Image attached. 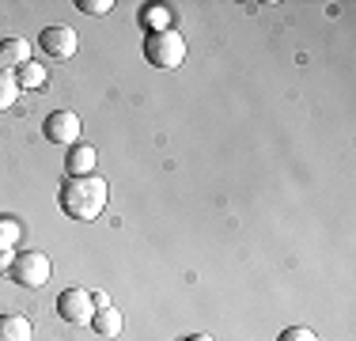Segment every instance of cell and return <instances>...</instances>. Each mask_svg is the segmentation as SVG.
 I'll use <instances>...</instances> for the list:
<instances>
[{
	"label": "cell",
	"mask_w": 356,
	"mask_h": 341,
	"mask_svg": "<svg viewBox=\"0 0 356 341\" xmlns=\"http://www.w3.org/2000/svg\"><path fill=\"white\" fill-rule=\"evenodd\" d=\"M57 201H61V212L69 220H83V224H88V220H99V212L106 209L110 186H106V178H99V175L65 178Z\"/></svg>",
	"instance_id": "cell-1"
},
{
	"label": "cell",
	"mask_w": 356,
	"mask_h": 341,
	"mask_svg": "<svg viewBox=\"0 0 356 341\" xmlns=\"http://www.w3.org/2000/svg\"><path fill=\"white\" fill-rule=\"evenodd\" d=\"M144 57L152 61V68H182L186 61V38L178 31H152L144 38Z\"/></svg>",
	"instance_id": "cell-2"
},
{
	"label": "cell",
	"mask_w": 356,
	"mask_h": 341,
	"mask_svg": "<svg viewBox=\"0 0 356 341\" xmlns=\"http://www.w3.org/2000/svg\"><path fill=\"white\" fill-rule=\"evenodd\" d=\"M49 273H54V262H49L46 251H23L12 262V280L23 288H42L49 280Z\"/></svg>",
	"instance_id": "cell-3"
},
{
	"label": "cell",
	"mask_w": 356,
	"mask_h": 341,
	"mask_svg": "<svg viewBox=\"0 0 356 341\" xmlns=\"http://www.w3.org/2000/svg\"><path fill=\"white\" fill-rule=\"evenodd\" d=\"M57 311H61V319L72 322V326H91L95 300H91L88 288H65V292L57 296Z\"/></svg>",
	"instance_id": "cell-4"
},
{
	"label": "cell",
	"mask_w": 356,
	"mask_h": 341,
	"mask_svg": "<svg viewBox=\"0 0 356 341\" xmlns=\"http://www.w3.org/2000/svg\"><path fill=\"white\" fill-rule=\"evenodd\" d=\"M42 129H46V141L49 144H80V114H72V110H54V114L46 118V125H42Z\"/></svg>",
	"instance_id": "cell-5"
},
{
	"label": "cell",
	"mask_w": 356,
	"mask_h": 341,
	"mask_svg": "<svg viewBox=\"0 0 356 341\" xmlns=\"http://www.w3.org/2000/svg\"><path fill=\"white\" fill-rule=\"evenodd\" d=\"M38 46L46 57H54V61H69L76 54V46H80V38H76L72 27H46L38 34Z\"/></svg>",
	"instance_id": "cell-6"
},
{
	"label": "cell",
	"mask_w": 356,
	"mask_h": 341,
	"mask_svg": "<svg viewBox=\"0 0 356 341\" xmlns=\"http://www.w3.org/2000/svg\"><path fill=\"white\" fill-rule=\"evenodd\" d=\"M31 65V42L27 38H0V72H19Z\"/></svg>",
	"instance_id": "cell-7"
},
{
	"label": "cell",
	"mask_w": 356,
	"mask_h": 341,
	"mask_svg": "<svg viewBox=\"0 0 356 341\" xmlns=\"http://www.w3.org/2000/svg\"><path fill=\"white\" fill-rule=\"evenodd\" d=\"M122 326H125V319H122V311L118 307H95V315H91V330H95L99 338H118L122 334Z\"/></svg>",
	"instance_id": "cell-8"
},
{
	"label": "cell",
	"mask_w": 356,
	"mask_h": 341,
	"mask_svg": "<svg viewBox=\"0 0 356 341\" xmlns=\"http://www.w3.org/2000/svg\"><path fill=\"white\" fill-rule=\"evenodd\" d=\"M0 341H35V326L23 315H0Z\"/></svg>",
	"instance_id": "cell-9"
},
{
	"label": "cell",
	"mask_w": 356,
	"mask_h": 341,
	"mask_svg": "<svg viewBox=\"0 0 356 341\" xmlns=\"http://www.w3.org/2000/svg\"><path fill=\"white\" fill-rule=\"evenodd\" d=\"M95 148L91 144H72L69 159H65V167H69V178H80V175H91L95 170Z\"/></svg>",
	"instance_id": "cell-10"
},
{
	"label": "cell",
	"mask_w": 356,
	"mask_h": 341,
	"mask_svg": "<svg viewBox=\"0 0 356 341\" xmlns=\"http://www.w3.org/2000/svg\"><path fill=\"white\" fill-rule=\"evenodd\" d=\"M171 4H152V8H144L140 12V23L148 27V34L152 31H171Z\"/></svg>",
	"instance_id": "cell-11"
},
{
	"label": "cell",
	"mask_w": 356,
	"mask_h": 341,
	"mask_svg": "<svg viewBox=\"0 0 356 341\" xmlns=\"http://www.w3.org/2000/svg\"><path fill=\"white\" fill-rule=\"evenodd\" d=\"M15 80H19V88L38 91V88H46V84H49V68H42L38 61H31V65H23L19 72H15Z\"/></svg>",
	"instance_id": "cell-12"
},
{
	"label": "cell",
	"mask_w": 356,
	"mask_h": 341,
	"mask_svg": "<svg viewBox=\"0 0 356 341\" xmlns=\"http://www.w3.org/2000/svg\"><path fill=\"white\" fill-rule=\"evenodd\" d=\"M19 80H15V72H0V110H12L15 99H19Z\"/></svg>",
	"instance_id": "cell-13"
},
{
	"label": "cell",
	"mask_w": 356,
	"mask_h": 341,
	"mask_svg": "<svg viewBox=\"0 0 356 341\" xmlns=\"http://www.w3.org/2000/svg\"><path fill=\"white\" fill-rule=\"evenodd\" d=\"M19 239H23L19 220H15V216H0V251H12Z\"/></svg>",
	"instance_id": "cell-14"
},
{
	"label": "cell",
	"mask_w": 356,
	"mask_h": 341,
	"mask_svg": "<svg viewBox=\"0 0 356 341\" xmlns=\"http://www.w3.org/2000/svg\"><path fill=\"white\" fill-rule=\"evenodd\" d=\"M277 341H318V338H315V330H307V326H288Z\"/></svg>",
	"instance_id": "cell-15"
},
{
	"label": "cell",
	"mask_w": 356,
	"mask_h": 341,
	"mask_svg": "<svg viewBox=\"0 0 356 341\" xmlns=\"http://www.w3.org/2000/svg\"><path fill=\"white\" fill-rule=\"evenodd\" d=\"M110 8H114V0H80V12L88 15H106Z\"/></svg>",
	"instance_id": "cell-16"
},
{
	"label": "cell",
	"mask_w": 356,
	"mask_h": 341,
	"mask_svg": "<svg viewBox=\"0 0 356 341\" xmlns=\"http://www.w3.org/2000/svg\"><path fill=\"white\" fill-rule=\"evenodd\" d=\"M12 262H15V258H12V251H0V269L12 266Z\"/></svg>",
	"instance_id": "cell-17"
},
{
	"label": "cell",
	"mask_w": 356,
	"mask_h": 341,
	"mask_svg": "<svg viewBox=\"0 0 356 341\" xmlns=\"http://www.w3.org/2000/svg\"><path fill=\"white\" fill-rule=\"evenodd\" d=\"M182 341H216L213 334H193V338H182Z\"/></svg>",
	"instance_id": "cell-18"
}]
</instances>
